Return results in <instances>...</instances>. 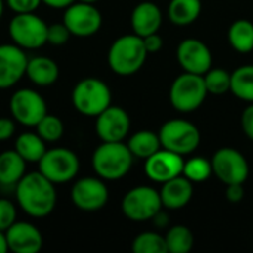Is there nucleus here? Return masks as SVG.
<instances>
[{
    "mask_svg": "<svg viewBox=\"0 0 253 253\" xmlns=\"http://www.w3.org/2000/svg\"><path fill=\"white\" fill-rule=\"evenodd\" d=\"M71 33L64 22H55L47 27V43L53 46H62L70 40Z\"/></svg>",
    "mask_w": 253,
    "mask_h": 253,
    "instance_id": "obj_33",
    "label": "nucleus"
},
{
    "mask_svg": "<svg viewBox=\"0 0 253 253\" xmlns=\"http://www.w3.org/2000/svg\"><path fill=\"white\" fill-rule=\"evenodd\" d=\"M142 40H144V46H145L148 53H156L163 47V39L160 37L159 33H153L150 36H145V37H142Z\"/></svg>",
    "mask_w": 253,
    "mask_h": 253,
    "instance_id": "obj_38",
    "label": "nucleus"
},
{
    "mask_svg": "<svg viewBox=\"0 0 253 253\" xmlns=\"http://www.w3.org/2000/svg\"><path fill=\"white\" fill-rule=\"evenodd\" d=\"M7 248L13 253H37L43 248L40 230L27 221H16L6 231Z\"/></svg>",
    "mask_w": 253,
    "mask_h": 253,
    "instance_id": "obj_18",
    "label": "nucleus"
},
{
    "mask_svg": "<svg viewBox=\"0 0 253 253\" xmlns=\"http://www.w3.org/2000/svg\"><path fill=\"white\" fill-rule=\"evenodd\" d=\"M15 199L18 206L31 218H46L56 206V185L43 173H25L15 185Z\"/></svg>",
    "mask_w": 253,
    "mask_h": 253,
    "instance_id": "obj_1",
    "label": "nucleus"
},
{
    "mask_svg": "<svg viewBox=\"0 0 253 253\" xmlns=\"http://www.w3.org/2000/svg\"><path fill=\"white\" fill-rule=\"evenodd\" d=\"M147 49L142 37L125 34L113 42L108 49L107 61L113 73L119 76H132L142 68L147 59Z\"/></svg>",
    "mask_w": 253,
    "mask_h": 253,
    "instance_id": "obj_3",
    "label": "nucleus"
},
{
    "mask_svg": "<svg viewBox=\"0 0 253 253\" xmlns=\"http://www.w3.org/2000/svg\"><path fill=\"white\" fill-rule=\"evenodd\" d=\"M46 141L36 132H24L15 139V151L27 163H39L46 153Z\"/></svg>",
    "mask_w": 253,
    "mask_h": 253,
    "instance_id": "obj_23",
    "label": "nucleus"
},
{
    "mask_svg": "<svg viewBox=\"0 0 253 253\" xmlns=\"http://www.w3.org/2000/svg\"><path fill=\"white\" fill-rule=\"evenodd\" d=\"M9 110L12 119L25 127H36L47 114L46 101L37 90L30 87H22L13 92L9 101Z\"/></svg>",
    "mask_w": 253,
    "mask_h": 253,
    "instance_id": "obj_10",
    "label": "nucleus"
},
{
    "mask_svg": "<svg viewBox=\"0 0 253 253\" xmlns=\"http://www.w3.org/2000/svg\"><path fill=\"white\" fill-rule=\"evenodd\" d=\"M176 59L185 73L203 76L212 68L211 49L199 39H185L178 44Z\"/></svg>",
    "mask_w": 253,
    "mask_h": 253,
    "instance_id": "obj_16",
    "label": "nucleus"
},
{
    "mask_svg": "<svg viewBox=\"0 0 253 253\" xmlns=\"http://www.w3.org/2000/svg\"><path fill=\"white\" fill-rule=\"evenodd\" d=\"M62 22L76 37H90L96 34L102 27V15L95 7V4L74 1L67 9H64Z\"/></svg>",
    "mask_w": 253,
    "mask_h": 253,
    "instance_id": "obj_13",
    "label": "nucleus"
},
{
    "mask_svg": "<svg viewBox=\"0 0 253 253\" xmlns=\"http://www.w3.org/2000/svg\"><path fill=\"white\" fill-rule=\"evenodd\" d=\"M16 222V206L9 199H0V231H6Z\"/></svg>",
    "mask_w": 253,
    "mask_h": 253,
    "instance_id": "obj_34",
    "label": "nucleus"
},
{
    "mask_svg": "<svg viewBox=\"0 0 253 253\" xmlns=\"http://www.w3.org/2000/svg\"><path fill=\"white\" fill-rule=\"evenodd\" d=\"M228 42L239 53H249L253 50V22L248 19H237L228 28Z\"/></svg>",
    "mask_w": 253,
    "mask_h": 253,
    "instance_id": "obj_26",
    "label": "nucleus"
},
{
    "mask_svg": "<svg viewBox=\"0 0 253 253\" xmlns=\"http://www.w3.org/2000/svg\"><path fill=\"white\" fill-rule=\"evenodd\" d=\"M162 148H166L179 156L194 153L200 144V132L197 126L184 119H172L163 123L159 130Z\"/></svg>",
    "mask_w": 253,
    "mask_h": 253,
    "instance_id": "obj_8",
    "label": "nucleus"
},
{
    "mask_svg": "<svg viewBox=\"0 0 253 253\" xmlns=\"http://www.w3.org/2000/svg\"><path fill=\"white\" fill-rule=\"evenodd\" d=\"M127 147L133 154V157L145 160L150 156H153L156 151H159L162 148V144H160L159 133L151 130H139L129 138Z\"/></svg>",
    "mask_w": 253,
    "mask_h": 253,
    "instance_id": "obj_25",
    "label": "nucleus"
},
{
    "mask_svg": "<svg viewBox=\"0 0 253 253\" xmlns=\"http://www.w3.org/2000/svg\"><path fill=\"white\" fill-rule=\"evenodd\" d=\"M227 190H225V197L228 202L231 203H239L243 200L245 197V188H243V184H230V185H225Z\"/></svg>",
    "mask_w": 253,
    "mask_h": 253,
    "instance_id": "obj_39",
    "label": "nucleus"
},
{
    "mask_svg": "<svg viewBox=\"0 0 253 253\" xmlns=\"http://www.w3.org/2000/svg\"><path fill=\"white\" fill-rule=\"evenodd\" d=\"M162 209L160 193L148 185H139L129 190L122 200L123 215L133 222L151 221Z\"/></svg>",
    "mask_w": 253,
    "mask_h": 253,
    "instance_id": "obj_9",
    "label": "nucleus"
},
{
    "mask_svg": "<svg viewBox=\"0 0 253 253\" xmlns=\"http://www.w3.org/2000/svg\"><path fill=\"white\" fill-rule=\"evenodd\" d=\"M159 193H160L163 208L169 211H178V209L185 208L191 202L194 187L188 178H185L184 175H179L176 178H172L163 182L162 190Z\"/></svg>",
    "mask_w": 253,
    "mask_h": 253,
    "instance_id": "obj_19",
    "label": "nucleus"
},
{
    "mask_svg": "<svg viewBox=\"0 0 253 253\" xmlns=\"http://www.w3.org/2000/svg\"><path fill=\"white\" fill-rule=\"evenodd\" d=\"M36 132L46 141V142H56L64 135V123L59 117L53 114H46L36 126Z\"/></svg>",
    "mask_w": 253,
    "mask_h": 253,
    "instance_id": "obj_31",
    "label": "nucleus"
},
{
    "mask_svg": "<svg viewBox=\"0 0 253 253\" xmlns=\"http://www.w3.org/2000/svg\"><path fill=\"white\" fill-rule=\"evenodd\" d=\"M132 251L135 253H168L165 236L154 231L141 233L133 239Z\"/></svg>",
    "mask_w": 253,
    "mask_h": 253,
    "instance_id": "obj_29",
    "label": "nucleus"
},
{
    "mask_svg": "<svg viewBox=\"0 0 253 253\" xmlns=\"http://www.w3.org/2000/svg\"><path fill=\"white\" fill-rule=\"evenodd\" d=\"M71 102L82 116L96 117L111 105V90L105 82L96 77H86L73 87Z\"/></svg>",
    "mask_w": 253,
    "mask_h": 253,
    "instance_id": "obj_4",
    "label": "nucleus"
},
{
    "mask_svg": "<svg viewBox=\"0 0 253 253\" xmlns=\"http://www.w3.org/2000/svg\"><path fill=\"white\" fill-rule=\"evenodd\" d=\"M28 56L15 43L0 44V90H6L19 83L25 76Z\"/></svg>",
    "mask_w": 253,
    "mask_h": 253,
    "instance_id": "obj_15",
    "label": "nucleus"
},
{
    "mask_svg": "<svg viewBox=\"0 0 253 253\" xmlns=\"http://www.w3.org/2000/svg\"><path fill=\"white\" fill-rule=\"evenodd\" d=\"M133 165V154L127 144L102 142L92 154V168L104 181H117L125 178Z\"/></svg>",
    "mask_w": 253,
    "mask_h": 253,
    "instance_id": "obj_2",
    "label": "nucleus"
},
{
    "mask_svg": "<svg viewBox=\"0 0 253 253\" xmlns=\"http://www.w3.org/2000/svg\"><path fill=\"white\" fill-rule=\"evenodd\" d=\"M202 12L200 0H170L168 7L169 19L179 27L193 24Z\"/></svg>",
    "mask_w": 253,
    "mask_h": 253,
    "instance_id": "obj_24",
    "label": "nucleus"
},
{
    "mask_svg": "<svg viewBox=\"0 0 253 253\" xmlns=\"http://www.w3.org/2000/svg\"><path fill=\"white\" fill-rule=\"evenodd\" d=\"M163 16L159 6L153 1H141L136 4L130 15V25L136 36L145 37L159 33Z\"/></svg>",
    "mask_w": 253,
    "mask_h": 253,
    "instance_id": "obj_20",
    "label": "nucleus"
},
{
    "mask_svg": "<svg viewBox=\"0 0 253 253\" xmlns=\"http://www.w3.org/2000/svg\"><path fill=\"white\" fill-rule=\"evenodd\" d=\"M27 162L15 151L6 150L0 153V185L15 187L27 173Z\"/></svg>",
    "mask_w": 253,
    "mask_h": 253,
    "instance_id": "obj_22",
    "label": "nucleus"
},
{
    "mask_svg": "<svg viewBox=\"0 0 253 253\" xmlns=\"http://www.w3.org/2000/svg\"><path fill=\"white\" fill-rule=\"evenodd\" d=\"M37 165L39 172L43 173L55 185H64L67 182H71L77 176L80 169V160L77 154L73 150L64 147L46 150Z\"/></svg>",
    "mask_w": 253,
    "mask_h": 253,
    "instance_id": "obj_5",
    "label": "nucleus"
},
{
    "mask_svg": "<svg viewBox=\"0 0 253 253\" xmlns=\"http://www.w3.org/2000/svg\"><path fill=\"white\" fill-rule=\"evenodd\" d=\"M240 123H242V129L245 132V135L253 141V102H251L245 111L242 113V119H240Z\"/></svg>",
    "mask_w": 253,
    "mask_h": 253,
    "instance_id": "obj_36",
    "label": "nucleus"
},
{
    "mask_svg": "<svg viewBox=\"0 0 253 253\" xmlns=\"http://www.w3.org/2000/svg\"><path fill=\"white\" fill-rule=\"evenodd\" d=\"M95 119V132L102 142H120L129 135L130 117L122 107L110 105Z\"/></svg>",
    "mask_w": 253,
    "mask_h": 253,
    "instance_id": "obj_14",
    "label": "nucleus"
},
{
    "mask_svg": "<svg viewBox=\"0 0 253 253\" xmlns=\"http://www.w3.org/2000/svg\"><path fill=\"white\" fill-rule=\"evenodd\" d=\"M211 163H212V172L225 185L245 184L249 176L248 160L236 148L231 147L219 148L213 154Z\"/></svg>",
    "mask_w": 253,
    "mask_h": 253,
    "instance_id": "obj_11",
    "label": "nucleus"
},
{
    "mask_svg": "<svg viewBox=\"0 0 253 253\" xmlns=\"http://www.w3.org/2000/svg\"><path fill=\"white\" fill-rule=\"evenodd\" d=\"M4 6H6V1L4 0H0V19L3 16V12H4Z\"/></svg>",
    "mask_w": 253,
    "mask_h": 253,
    "instance_id": "obj_43",
    "label": "nucleus"
},
{
    "mask_svg": "<svg viewBox=\"0 0 253 253\" xmlns=\"http://www.w3.org/2000/svg\"><path fill=\"white\" fill-rule=\"evenodd\" d=\"M79 1H83V3H90V4H95L96 1H99V0H79Z\"/></svg>",
    "mask_w": 253,
    "mask_h": 253,
    "instance_id": "obj_44",
    "label": "nucleus"
},
{
    "mask_svg": "<svg viewBox=\"0 0 253 253\" xmlns=\"http://www.w3.org/2000/svg\"><path fill=\"white\" fill-rule=\"evenodd\" d=\"M6 6L13 12V13H31L36 12L40 4L43 3L42 0H4Z\"/></svg>",
    "mask_w": 253,
    "mask_h": 253,
    "instance_id": "obj_35",
    "label": "nucleus"
},
{
    "mask_svg": "<svg viewBox=\"0 0 253 253\" xmlns=\"http://www.w3.org/2000/svg\"><path fill=\"white\" fill-rule=\"evenodd\" d=\"M42 1L50 9H67L70 4H73L77 0H42Z\"/></svg>",
    "mask_w": 253,
    "mask_h": 253,
    "instance_id": "obj_40",
    "label": "nucleus"
},
{
    "mask_svg": "<svg viewBox=\"0 0 253 253\" xmlns=\"http://www.w3.org/2000/svg\"><path fill=\"white\" fill-rule=\"evenodd\" d=\"M47 27L49 25L36 15V12L15 13L9 22L7 31L12 43L24 50H34L47 43Z\"/></svg>",
    "mask_w": 253,
    "mask_h": 253,
    "instance_id": "obj_6",
    "label": "nucleus"
},
{
    "mask_svg": "<svg viewBox=\"0 0 253 253\" xmlns=\"http://www.w3.org/2000/svg\"><path fill=\"white\" fill-rule=\"evenodd\" d=\"M25 76L36 86H52L59 79V67L49 56H34L28 58Z\"/></svg>",
    "mask_w": 253,
    "mask_h": 253,
    "instance_id": "obj_21",
    "label": "nucleus"
},
{
    "mask_svg": "<svg viewBox=\"0 0 253 253\" xmlns=\"http://www.w3.org/2000/svg\"><path fill=\"white\" fill-rule=\"evenodd\" d=\"M205 84L208 89V93L212 95H224L230 92L231 86V73H228L224 68H211L203 74Z\"/></svg>",
    "mask_w": 253,
    "mask_h": 253,
    "instance_id": "obj_30",
    "label": "nucleus"
},
{
    "mask_svg": "<svg viewBox=\"0 0 253 253\" xmlns=\"http://www.w3.org/2000/svg\"><path fill=\"white\" fill-rule=\"evenodd\" d=\"M212 173H213L212 172V163L203 157H193V159L184 162L182 175L185 178H188L193 184L206 181Z\"/></svg>",
    "mask_w": 253,
    "mask_h": 253,
    "instance_id": "obj_32",
    "label": "nucleus"
},
{
    "mask_svg": "<svg viewBox=\"0 0 253 253\" xmlns=\"http://www.w3.org/2000/svg\"><path fill=\"white\" fill-rule=\"evenodd\" d=\"M230 92L248 104L253 102V65H242L231 73Z\"/></svg>",
    "mask_w": 253,
    "mask_h": 253,
    "instance_id": "obj_27",
    "label": "nucleus"
},
{
    "mask_svg": "<svg viewBox=\"0 0 253 253\" xmlns=\"http://www.w3.org/2000/svg\"><path fill=\"white\" fill-rule=\"evenodd\" d=\"M184 162L185 160L182 156L172 153L166 148H160L153 156L145 159L144 170L151 181L163 184L172 178L182 175Z\"/></svg>",
    "mask_w": 253,
    "mask_h": 253,
    "instance_id": "obj_17",
    "label": "nucleus"
},
{
    "mask_svg": "<svg viewBox=\"0 0 253 253\" xmlns=\"http://www.w3.org/2000/svg\"><path fill=\"white\" fill-rule=\"evenodd\" d=\"M9 252V248H7V240H6V234L4 231H0V253Z\"/></svg>",
    "mask_w": 253,
    "mask_h": 253,
    "instance_id": "obj_42",
    "label": "nucleus"
},
{
    "mask_svg": "<svg viewBox=\"0 0 253 253\" xmlns=\"http://www.w3.org/2000/svg\"><path fill=\"white\" fill-rule=\"evenodd\" d=\"M206 95L208 89L203 76L185 71L173 80L169 90L172 107L181 113L196 111L205 102Z\"/></svg>",
    "mask_w": 253,
    "mask_h": 253,
    "instance_id": "obj_7",
    "label": "nucleus"
},
{
    "mask_svg": "<svg viewBox=\"0 0 253 253\" xmlns=\"http://www.w3.org/2000/svg\"><path fill=\"white\" fill-rule=\"evenodd\" d=\"M71 202L83 212L101 211L110 197L108 187L99 176H84L77 179L71 187Z\"/></svg>",
    "mask_w": 253,
    "mask_h": 253,
    "instance_id": "obj_12",
    "label": "nucleus"
},
{
    "mask_svg": "<svg viewBox=\"0 0 253 253\" xmlns=\"http://www.w3.org/2000/svg\"><path fill=\"white\" fill-rule=\"evenodd\" d=\"M15 120L9 117H0V142L7 141L15 133Z\"/></svg>",
    "mask_w": 253,
    "mask_h": 253,
    "instance_id": "obj_37",
    "label": "nucleus"
},
{
    "mask_svg": "<svg viewBox=\"0 0 253 253\" xmlns=\"http://www.w3.org/2000/svg\"><path fill=\"white\" fill-rule=\"evenodd\" d=\"M151 221H153L157 227H160V228H162V227H165V225L168 224V215H166L165 212H162V211H160V212H159V213H157Z\"/></svg>",
    "mask_w": 253,
    "mask_h": 253,
    "instance_id": "obj_41",
    "label": "nucleus"
},
{
    "mask_svg": "<svg viewBox=\"0 0 253 253\" xmlns=\"http://www.w3.org/2000/svg\"><path fill=\"white\" fill-rule=\"evenodd\" d=\"M166 248L170 253H188L194 246V236L185 225H173L165 234Z\"/></svg>",
    "mask_w": 253,
    "mask_h": 253,
    "instance_id": "obj_28",
    "label": "nucleus"
}]
</instances>
